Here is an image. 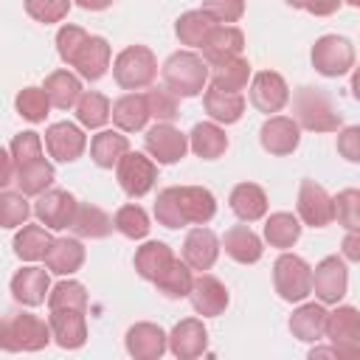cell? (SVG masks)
Instances as JSON below:
<instances>
[{
  "instance_id": "cell-18",
  "label": "cell",
  "mask_w": 360,
  "mask_h": 360,
  "mask_svg": "<svg viewBox=\"0 0 360 360\" xmlns=\"http://www.w3.org/2000/svg\"><path fill=\"white\" fill-rule=\"evenodd\" d=\"M124 346L135 360H160L166 354V332L152 321H138L127 329Z\"/></svg>"
},
{
  "instance_id": "cell-13",
  "label": "cell",
  "mask_w": 360,
  "mask_h": 360,
  "mask_svg": "<svg viewBox=\"0 0 360 360\" xmlns=\"http://www.w3.org/2000/svg\"><path fill=\"white\" fill-rule=\"evenodd\" d=\"M76 205H79V200L70 191H65V188H48V191H42L37 197L34 214H37V219L45 228L62 231V228H70L73 214H76Z\"/></svg>"
},
{
  "instance_id": "cell-54",
  "label": "cell",
  "mask_w": 360,
  "mask_h": 360,
  "mask_svg": "<svg viewBox=\"0 0 360 360\" xmlns=\"http://www.w3.org/2000/svg\"><path fill=\"white\" fill-rule=\"evenodd\" d=\"M338 152H340L349 163H357V160H360V127H346V129L338 135Z\"/></svg>"
},
{
  "instance_id": "cell-44",
  "label": "cell",
  "mask_w": 360,
  "mask_h": 360,
  "mask_svg": "<svg viewBox=\"0 0 360 360\" xmlns=\"http://www.w3.org/2000/svg\"><path fill=\"white\" fill-rule=\"evenodd\" d=\"M48 309H87V290L82 281L62 278L48 290Z\"/></svg>"
},
{
  "instance_id": "cell-22",
  "label": "cell",
  "mask_w": 360,
  "mask_h": 360,
  "mask_svg": "<svg viewBox=\"0 0 360 360\" xmlns=\"http://www.w3.org/2000/svg\"><path fill=\"white\" fill-rule=\"evenodd\" d=\"M84 245L73 236H53V242L48 245L42 262H45V270L48 273H56V276H73L76 270H82L84 264Z\"/></svg>"
},
{
  "instance_id": "cell-27",
  "label": "cell",
  "mask_w": 360,
  "mask_h": 360,
  "mask_svg": "<svg viewBox=\"0 0 360 360\" xmlns=\"http://www.w3.org/2000/svg\"><path fill=\"white\" fill-rule=\"evenodd\" d=\"M110 118H112L115 129H121V132H141L149 121L143 93L132 90V93H124L121 98H115L110 104Z\"/></svg>"
},
{
  "instance_id": "cell-8",
  "label": "cell",
  "mask_w": 360,
  "mask_h": 360,
  "mask_svg": "<svg viewBox=\"0 0 360 360\" xmlns=\"http://www.w3.org/2000/svg\"><path fill=\"white\" fill-rule=\"evenodd\" d=\"M323 338H329V343L340 352V357H357L360 354V312H357V307L338 304L326 315Z\"/></svg>"
},
{
  "instance_id": "cell-31",
  "label": "cell",
  "mask_w": 360,
  "mask_h": 360,
  "mask_svg": "<svg viewBox=\"0 0 360 360\" xmlns=\"http://www.w3.org/2000/svg\"><path fill=\"white\" fill-rule=\"evenodd\" d=\"M188 149H191L197 158H202V160H217V158H222L225 149H228V135H225V129H222L219 124H214V121H200V124H194L191 132H188Z\"/></svg>"
},
{
  "instance_id": "cell-51",
  "label": "cell",
  "mask_w": 360,
  "mask_h": 360,
  "mask_svg": "<svg viewBox=\"0 0 360 360\" xmlns=\"http://www.w3.org/2000/svg\"><path fill=\"white\" fill-rule=\"evenodd\" d=\"M25 14L42 25H53L62 22L70 11V0H22Z\"/></svg>"
},
{
  "instance_id": "cell-35",
  "label": "cell",
  "mask_w": 360,
  "mask_h": 360,
  "mask_svg": "<svg viewBox=\"0 0 360 360\" xmlns=\"http://www.w3.org/2000/svg\"><path fill=\"white\" fill-rule=\"evenodd\" d=\"M70 231L82 239H104L112 231V217L93 202H79L73 222H70Z\"/></svg>"
},
{
  "instance_id": "cell-30",
  "label": "cell",
  "mask_w": 360,
  "mask_h": 360,
  "mask_svg": "<svg viewBox=\"0 0 360 360\" xmlns=\"http://www.w3.org/2000/svg\"><path fill=\"white\" fill-rule=\"evenodd\" d=\"M228 205L242 222H259L267 214V194L259 183H236Z\"/></svg>"
},
{
  "instance_id": "cell-1",
  "label": "cell",
  "mask_w": 360,
  "mask_h": 360,
  "mask_svg": "<svg viewBox=\"0 0 360 360\" xmlns=\"http://www.w3.org/2000/svg\"><path fill=\"white\" fill-rule=\"evenodd\" d=\"M160 76L163 87L172 90L177 98H194L208 84V65L194 51H177L163 62Z\"/></svg>"
},
{
  "instance_id": "cell-38",
  "label": "cell",
  "mask_w": 360,
  "mask_h": 360,
  "mask_svg": "<svg viewBox=\"0 0 360 360\" xmlns=\"http://www.w3.org/2000/svg\"><path fill=\"white\" fill-rule=\"evenodd\" d=\"M301 239V219L290 211H276L264 219V242L270 248L287 250Z\"/></svg>"
},
{
  "instance_id": "cell-32",
  "label": "cell",
  "mask_w": 360,
  "mask_h": 360,
  "mask_svg": "<svg viewBox=\"0 0 360 360\" xmlns=\"http://www.w3.org/2000/svg\"><path fill=\"white\" fill-rule=\"evenodd\" d=\"M42 90H45L51 107H56V110H70V107H76L79 96L84 93V90H82V79H79L76 73H70V70H53V73H48Z\"/></svg>"
},
{
  "instance_id": "cell-17",
  "label": "cell",
  "mask_w": 360,
  "mask_h": 360,
  "mask_svg": "<svg viewBox=\"0 0 360 360\" xmlns=\"http://www.w3.org/2000/svg\"><path fill=\"white\" fill-rule=\"evenodd\" d=\"M166 349L177 360H194L208 349V329L200 318H183L174 323V329L166 335Z\"/></svg>"
},
{
  "instance_id": "cell-49",
  "label": "cell",
  "mask_w": 360,
  "mask_h": 360,
  "mask_svg": "<svg viewBox=\"0 0 360 360\" xmlns=\"http://www.w3.org/2000/svg\"><path fill=\"white\" fill-rule=\"evenodd\" d=\"M155 219L163 228H186V219H183V211H180V200H177V186H166V188L158 191Z\"/></svg>"
},
{
  "instance_id": "cell-47",
  "label": "cell",
  "mask_w": 360,
  "mask_h": 360,
  "mask_svg": "<svg viewBox=\"0 0 360 360\" xmlns=\"http://www.w3.org/2000/svg\"><path fill=\"white\" fill-rule=\"evenodd\" d=\"M332 217L346 231H360V191L343 188L332 197Z\"/></svg>"
},
{
  "instance_id": "cell-14",
  "label": "cell",
  "mask_w": 360,
  "mask_h": 360,
  "mask_svg": "<svg viewBox=\"0 0 360 360\" xmlns=\"http://www.w3.org/2000/svg\"><path fill=\"white\" fill-rule=\"evenodd\" d=\"M186 298L191 301L194 312L202 315V318H217V315H222V312L228 309V301H231L228 287H225L217 276H211V273L194 276L191 290H188Z\"/></svg>"
},
{
  "instance_id": "cell-46",
  "label": "cell",
  "mask_w": 360,
  "mask_h": 360,
  "mask_svg": "<svg viewBox=\"0 0 360 360\" xmlns=\"http://www.w3.org/2000/svg\"><path fill=\"white\" fill-rule=\"evenodd\" d=\"M31 217L28 197L22 191L0 188V228H20Z\"/></svg>"
},
{
  "instance_id": "cell-58",
  "label": "cell",
  "mask_w": 360,
  "mask_h": 360,
  "mask_svg": "<svg viewBox=\"0 0 360 360\" xmlns=\"http://www.w3.org/2000/svg\"><path fill=\"white\" fill-rule=\"evenodd\" d=\"M79 8H84V11H104V8H110L112 6V0H73Z\"/></svg>"
},
{
  "instance_id": "cell-52",
  "label": "cell",
  "mask_w": 360,
  "mask_h": 360,
  "mask_svg": "<svg viewBox=\"0 0 360 360\" xmlns=\"http://www.w3.org/2000/svg\"><path fill=\"white\" fill-rule=\"evenodd\" d=\"M87 37H90V34H87L82 25H73V22L59 25V31H56V53H59V59H62L65 65H70Z\"/></svg>"
},
{
  "instance_id": "cell-28",
  "label": "cell",
  "mask_w": 360,
  "mask_h": 360,
  "mask_svg": "<svg viewBox=\"0 0 360 360\" xmlns=\"http://www.w3.org/2000/svg\"><path fill=\"white\" fill-rule=\"evenodd\" d=\"M326 307L321 301H301L298 309H292L290 315V332L292 338H298L301 343H318L323 338V326H326Z\"/></svg>"
},
{
  "instance_id": "cell-53",
  "label": "cell",
  "mask_w": 360,
  "mask_h": 360,
  "mask_svg": "<svg viewBox=\"0 0 360 360\" xmlns=\"http://www.w3.org/2000/svg\"><path fill=\"white\" fill-rule=\"evenodd\" d=\"M200 8H202L214 22H219V25H233V22H239L242 14H245V0H202Z\"/></svg>"
},
{
  "instance_id": "cell-40",
  "label": "cell",
  "mask_w": 360,
  "mask_h": 360,
  "mask_svg": "<svg viewBox=\"0 0 360 360\" xmlns=\"http://www.w3.org/2000/svg\"><path fill=\"white\" fill-rule=\"evenodd\" d=\"M73 110L79 127L84 129H104V124L110 121V98L98 90H84Z\"/></svg>"
},
{
  "instance_id": "cell-57",
  "label": "cell",
  "mask_w": 360,
  "mask_h": 360,
  "mask_svg": "<svg viewBox=\"0 0 360 360\" xmlns=\"http://www.w3.org/2000/svg\"><path fill=\"white\" fill-rule=\"evenodd\" d=\"M8 183H14V160H11V152L0 146V188H6Z\"/></svg>"
},
{
  "instance_id": "cell-19",
  "label": "cell",
  "mask_w": 360,
  "mask_h": 360,
  "mask_svg": "<svg viewBox=\"0 0 360 360\" xmlns=\"http://www.w3.org/2000/svg\"><path fill=\"white\" fill-rule=\"evenodd\" d=\"M219 259V236L205 228V225H197L186 233L183 239V262L191 267V270H211Z\"/></svg>"
},
{
  "instance_id": "cell-7",
  "label": "cell",
  "mask_w": 360,
  "mask_h": 360,
  "mask_svg": "<svg viewBox=\"0 0 360 360\" xmlns=\"http://www.w3.org/2000/svg\"><path fill=\"white\" fill-rule=\"evenodd\" d=\"M115 177H118V186L127 197L141 200L152 191V186L158 180V163L152 158H146L143 152L127 149L121 155V160L115 163Z\"/></svg>"
},
{
  "instance_id": "cell-11",
  "label": "cell",
  "mask_w": 360,
  "mask_h": 360,
  "mask_svg": "<svg viewBox=\"0 0 360 360\" xmlns=\"http://www.w3.org/2000/svg\"><path fill=\"white\" fill-rule=\"evenodd\" d=\"M248 93H250V104L259 112H264V115L281 112L287 107V101H290V87H287L284 76L276 73V70H259V73H253Z\"/></svg>"
},
{
  "instance_id": "cell-15",
  "label": "cell",
  "mask_w": 360,
  "mask_h": 360,
  "mask_svg": "<svg viewBox=\"0 0 360 360\" xmlns=\"http://www.w3.org/2000/svg\"><path fill=\"white\" fill-rule=\"evenodd\" d=\"M259 141H262L264 152H270L276 158H284V155H292L298 149L301 127L290 115H267V121L259 129Z\"/></svg>"
},
{
  "instance_id": "cell-56",
  "label": "cell",
  "mask_w": 360,
  "mask_h": 360,
  "mask_svg": "<svg viewBox=\"0 0 360 360\" xmlns=\"http://www.w3.org/2000/svg\"><path fill=\"white\" fill-rule=\"evenodd\" d=\"M360 259V231H346L343 239V262H357Z\"/></svg>"
},
{
  "instance_id": "cell-2",
  "label": "cell",
  "mask_w": 360,
  "mask_h": 360,
  "mask_svg": "<svg viewBox=\"0 0 360 360\" xmlns=\"http://www.w3.org/2000/svg\"><path fill=\"white\" fill-rule=\"evenodd\" d=\"M51 326L34 312H14L0 321L3 352H42L51 343Z\"/></svg>"
},
{
  "instance_id": "cell-5",
  "label": "cell",
  "mask_w": 360,
  "mask_h": 360,
  "mask_svg": "<svg viewBox=\"0 0 360 360\" xmlns=\"http://www.w3.org/2000/svg\"><path fill=\"white\" fill-rule=\"evenodd\" d=\"M273 287L281 301L301 304L312 292V267L301 256L284 250L273 264Z\"/></svg>"
},
{
  "instance_id": "cell-50",
  "label": "cell",
  "mask_w": 360,
  "mask_h": 360,
  "mask_svg": "<svg viewBox=\"0 0 360 360\" xmlns=\"http://www.w3.org/2000/svg\"><path fill=\"white\" fill-rule=\"evenodd\" d=\"M8 152H11V160H14V169L17 166H25L31 160H39V158H45V152H42V135L34 132V129L17 132Z\"/></svg>"
},
{
  "instance_id": "cell-39",
  "label": "cell",
  "mask_w": 360,
  "mask_h": 360,
  "mask_svg": "<svg viewBox=\"0 0 360 360\" xmlns=\"http://www.w3.org/2000/svg\"><path fill=\"white\" fill-rule=\"evenodd\" d=\"M214 25H217V22H214L202 8H191V11H183V14L177 17L174 34H177V39H180L183 45H188V48H202V42L208 39V34H211Z\"/></svg>"
},
{
  "instance_id": "cell-9",
  "label": "cell",
  "mask_w": 360,
  "mask_h": 360,
  "mask_svg": "<svg viewBox=\"0 0 360 360\" xmlns=\"http://www.w3.org/2000/svg\"><path fill=\"white\" fill-rule=\"evenodd\" d=\"M143 146H146L149 158L158 166H172V163H177V160L186 158V152H188V135L180 132L174 124L155 121L146 129V135H143Z\"/></svg>"
},
{
  "instance_id": "cell-3",
  "label": "cell",
  "mask_w": 360,
  "mask_h": 360,
  "mask_svg": "<svg viewBox=\"0 0 360 360\" xmlns=\"http://www.w3.org/2000/svg\"><path fill=\"white\" fill-rule=\"evenodd\" d=\"M292 118L309 132H338L343 118L332 98L318 87H298L292 96Z\"/></svg>"
},
{
  "instance_id": "cell-20",
  "label": "cell",
  "mask_w": 360,
  "mask_h": 360,
  "mask_svg": "<svg viewBox=\"0 0 360 360\" xmlns=\"http://www.w3.org/2000/svg\"><path fill=\"white\" fill-rule=\"evenodd\" d=\"M11 298L22 307H39L45 304L48 298V290H51V278H48V270L45 267H22L11 276Z\"/></svg>"
},
{
  "instance_id": "cell-42",
  "label": "cell",
  "mask_w": 360,
  "mask_h": 360,
  "mask_svg": "<svg viewBox=\"0 0 360 360\" xmlns=\"http://www.w3.org/2000/svg\"><path fill=\"white\" fill-rule=\"evenodd\" d=\"M191 281H194V273H191V267L183 262V259H172L169 262V267L152 281L166 298H186L188 295V290H191Z\"/></svg>"
},
{
  "instance_id": "cell-33",
  "label": "cell",
  "mask_w": 360,
  "mask_h": 360,
  "mask_svg": "<svg viewBox=\"0 0 360 360\" xmlns=\"http://www.w3.org/2000/svg\"><path fill=\"white\" fill-rule=\"evenodd\" d=\"M250 82V62L245 56H233L217 65H208V84L219 87V90H233L242 93Z\"/></svg>"
},
{
  "instance_id": "cell-10",
  "label": "cell",
  "mask_w": 360,
  "mask_h": 360,
  "mask_svg": "<svg viewBox=\"0 0 360 360\" xmlns=\"http://www.w3.org/2000/svg\"><path fill=\"white\" fill-rule=\"evenodd\" d=\"M349 290V267L343 256H326L312 270V292L321 304H340Z\"/></svg>"
},
{
  "instance_id": "cell-16",
  "label": "cell",
  "mask_w": 360,
  "mask_h": 360,
  "mask_svg": "<svg viewBox=\"0 0 360 360\" xmlns=\"http://www.w3.org/2000/svg\"><path fill=\"white\" fill-rule=\"evenodd\" d=\"M298 219L309 228H326L332 217V197L315 180H301L298 186Z\"/></svg>"
},
{
  "instance_id": "cell-6",
  "label": "cell",
  "mask_w": 360,
  "mask_h": 360,
  "mask_svg": "<svg viewBox=\"0 0 360 360\" xmlns=\"http://www.w3.org/2000/svg\"><path fill=\"white\" fill-rule=\"evenodd\" d=\"M312 68L326 76V79H338L346 76L354 68V45L352 39L340 37V34H323L315 39L312 51H309Z\"/></svg>"
},
{
  "instance_id": "cell-55",
  "label": "cell",
  "mask_w": 360,
  "mask_h": 360,
  "mask_svg": "<svg viewBox=\"0 0 360 360\" xmlns=\"http://www.w3.org/2000/svg\"><path fill=\"white\" fill-rule=\"evenodd\" d=\"M284 3L290 8H304L312 17H329V14H335L340 8L343 0H284Z\"/></svg>"
},
{
  "instance_id": "cell-21",
  "label": "cell",
  "mask_w": 360,
  "mask_h": 360,
  "mask_svg": "<svg viewBox=\"0 0 360 360\" xmlns=\"http://www.w3.org/2000/svg\"><path fill=\"white\" fill-rule=\"evenodd\" d=\"M51 338L62 349H82L87 343V321L82 309H51Z\"/></svg>"
},
{
  "instance_id": "cell-43",
  "label": "cell",
  "mask_w": 360,
  "mask_h": 360,
  "mask_svg": "<svg viewBox=\"0 0 360 360\" xmlns=\"http://www.w3.org/2000/svg\"><path fill=\"white\" fill-rule=\"evenodd\" d=\"M112 228L127 239H146L149 233V214L138 202H127L112 214Z\"/></svg>"
},
{
  "instance_id": "cell-26",
  "label": "cell",
  "mask_w": 360,
  "mask_h": 360,
  "mask_svg": "<svg viewBox=\"0 0 360 360\" xmlns=\"http://www.w3.org/2000/svg\"><path fill=\"white\" fill-rule=\"evenodd\" d=\"M177 200L186 225H208L217 214V200L205 186H177Z\"/></svg>"
},
{
  "instance_id": "cell-36",
  "label": "cell",
  "mask_w": 360,
  "mask_h": 360,
  "mask_svg": "<svg viewBox=\"0 0 360 360\" xmlns=\"http://www.w3.org/2000/svg\"><path fill=\"white\" fill-rule=\"evenodd\" d=\"M53 180H56L53 163H48L45 158L31 160V163L14 169V183H17V188H20L25 197H39L42 191H48V188L53 186Z\"/></svg>"
},
{
  "instance_id": "cell-34",
  "label": "cell",
  "mask_w": 360,
  "mask_h": 360,
  "mask_svg": "<svg viewBox=\"0 0 360 360\" xmlns=\"http://www.w3.org/2000/svg\"><path fill=\"white\" fill-rule=\"evenodd\" d=\"M127 149H129V141L121 129H98L90 138V158L98 169H112Z\"/></svg>"
},
{
  "instance_id": "cell-12",
  "label": "cell",
  "mask_w": 360,
  "mask_h": 360,
  "mask_svg": "<svg viewBox=\"0 0 360 360\" xmlns=\"http://www.w3.org/2000/svg\"><path fill=\"white\" fill-rule=\"evenodd\" d=\"M45 149L56 163H73L87 149V135L79 124L56 121L45 129Z\"/></svg>"
},
{
  "instance_id": "cell-23",
  "label": "cell",
  "mask_w": 360,
  "mask_h": 360,
  "mask_svg": "<svg viewBox=\"0 0 360 360\" xmlns=\"http://www.w3.org/2000/svg\"><path fill=\"white\" fill-rule=\"evenodd\" d=\"M110 62H112V51H110V42L104 37H87L84 45L79 48L76 59L70 62V68H76V73L87 82H98L107 70H110Z\"/></svg>"
},
{
  "instance_id": "cell-24",
  "label": "cell",
  "mask_w": 360,
  "mask_h": 360,
  "mask_svg": "<svg viewBox=\"0 0 360 360\" xmlns=\"http://www.w3.org/2000/svg\"><path fill=\"white\" fill-rule=\"evenodd\" d=\"M200 51H202L205 65H217V62L242 56V51H245V34L236 25H219L217 22Z\"/></svg>"
},
{
  "instance_id": "cell-48",
  "label": "cell",
  "mask_w": 360,
  "mask_h": 360,
  "mask_svg": "<svg viewBox=\"0 0 360 360\" xmlns=\"http://www.w3.org/2000/svg\"><path fill=\"white\" fill-rule=\"evenodd\" d=\"M146 98V110H149V118L160 121V124H172L177 115H180V101L172 90L166 87H152L143 93Z\"/></svg>"
},
{
  "instance_id": "cell-45",
  "label": "cell",
  "mask_w": 360,
  "mask_h": 360,
  "mask_svg": "<svg viewBox=\"0 0 360 360\" xmlns=\"http://www.w3.org/2000/svg\"><path fill=\"white\" fill-rule=\"evenodd\" d=\"M14 107H17V115L31 121V124H42L48 118V110H51V101L45 96L42 87H22L14 98Z\"/></svg>"
},
{
  "instance_id": "cell-59",
  "label": "cell",
  "mask_w": 360,
  "mask_h": 360,
  "mask_svg": "<svg viewBox=\"0 0 360 360\" xmlns=\"http://www.w3.org/2000/svg\"><path fill=\"white\" fill-rule=\"evenodd\" d=\"M315 357H340V352L329 343V346H315L312 352H309V360H315Z\"/></svg>"
},
{
  "instance_id": "cell-25",
  "label": "cell",
  "mask_w": 360,
  "mask_h": 360,
  "mask_svg": "<svg viewBox=\"0 0 360 360\" xmlns=\"http://www.w3.org/2000/svg\"><path fill=\"white\" fill-rule=\"evenodd\" d=\"M202 107L214 124H236L245 115V96L233 90H219L214 84H205L202 93Z\"/></svg>"
},
{
  "instance_id": "cell-4",
  "label": "cell",
  "mask_w": 360,
  "mask_h": 360,
  "mask_svg": "<svg viewBox=\"0 0 360 360\" xmlns=\"http://www.w3.org/2000/svg\"><path fill=\"white\" fill-rule=\"evenodd\" d=\"M158 76V59L146 45H127L112 59V79L121 90H143Z\"/></svg>"
},
{
  "instance_id": "cell-60",
  "label": "cell",
  "mask_w": 360,
  "mask_h": 360,
  "mask_svg": "<svg viewBox=\"0 0 360 360\" xmlns=\"http://www.w3.org/2000/svg\"><path fill=\"white\" fill-rule=\"evenodd\" d=\"M346 3H349V6H354V8L360 6V0H346Z\"/></svg>"
},
{
  "instance_id": "cell-41",
  "label": "cell",
  "mask_w": 360,
  "mask_h": 360,
  "mask_svg": "<svg viewBox=\"0 0 360 360\" xmlns=\"http://www.w3.org/2000/svg\"><path fill=\"white\" fill-rule=\"evenodd\" d=\"M51 242H53V236H51L48 228H42V225H20V231L14 233V253L22 262H39Z\"/></svg>"
},
{
  "instance_id": "cell-29",
  "label": "cell",
  "mask_w": 360,
  "mask_h": 360,
  "mask_svg": "<svg viewBox=\"0 0 360 360\" xmlns=\"http://www.w3.org/2000/svg\"><path fill=\"white\" fill-rule=\"evenodd\" d=\"M219 248H225V253L239 264H256L262 259V253H264L259 233H253L248 225H231L225 231Z\"/></svg>"
},
{
  "instance_id": "cell-37",
  "label": "cell",
  "mask_w": 360,
  "mask_h": 360,
  "mask_svg": "<svg viewBox=\"0 0 360 360\" xmlns=\"http://www.w3.org/2000/svg\"><path fill=\"white\" fill-rule=\"evenodd\" d=\"M172 259H174V253H172V248H169L166 242L149 239V242H143V245L135 250L132 264H135V273H138L141 278L155 281V278L169 267Z\"/></svg>"
}]
</instances>
